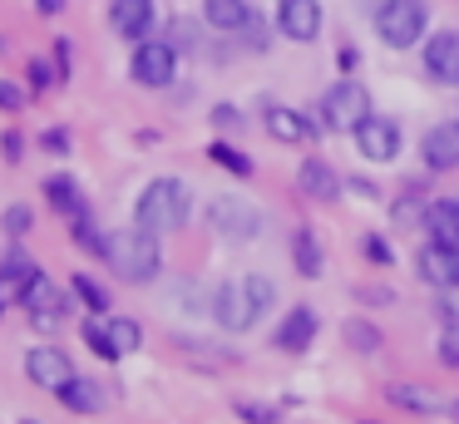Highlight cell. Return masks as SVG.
<instances>
[{"label": "cell", "instance_id": "8992f818", "mask_svg": "<svg viewBox=\"0 0 459 424\" xmlns=\"http://www.w3.org/2000/svg\"><path fill=\"white\" fill-rule=\"evenodd\" d=\"M25 311H30L35 331H60L65 316H70V296H65V286H55L45 272L30 276V286H25Z\"/></svg>", "mask_w": 459, "mask_h": 424}, {"label": "cell", "instance_id": "d6a6232c", "mask_svg": "<svg viewBox=\"0 0 459 424\" xmlns=\"http://www.w3.org/2000/svg\"><path fill=\"white\" fill-rule=\"evenodd\" d=\"M439 360L455 365V370H459V325H449V331L439 335Z\"/></svg>", "mask_w": 459, "mask_h": 424}, {"label": "cell", "instance_id": "ee69618b", "mask_svg": "<svg viewBox=\"0 0 459 424\" xmlns=\"http://www.w3.org/2000/svg\"><path fill=\"white\" fill-rule=\"evenodd\" d=\"M25 424H40V420H25Z\"/></svg>", "mask_w": 459, "mask_h": 424}, {"label": "cell", "instance_id": "9c48e42d", "mask_svg": "<svg viewBox=\"0 0 459 424\" xmlns=\"http://www.w3.org/2000/svg\"><path fill=\"white\" fill-rule=\"evenodd\" d=\"M25 375H30L40 390L60 394L65 385L74 380V365H70V355H65L60 345H35V350H25Z\"/></svg>", "mask_w": 459, "mask_h": 424}, {"label": "cell", "instance_id": "6da1fadb", "mask_svg": "<svg viewBox=\"0 0 459 424\" xmlns=\"http://www.w3.org/2000/svg\"><path fill=\"white\" fill-rule=\"evenodd\" d=\"M277 301V286L267 276H238V281H222L212 296V316H218L222 331H252L257 316L272 311Z\"/></svg>", "mask_w": 459, "mask_h": 424}, {"label": "cell", "instance_id": "74e56055", "mask_svg": "<svg viewBox=\"0 0 459 424\" xmlns=\"http://www.w3.org/2000/svg\"><path fill=\"white\" fill-rule=\"evenodd\" d=\"M360 301H366V306H390V301H395V291H385V286H360Z\"/></svg>", "mask_w": 459, "mask_h": 424}, {"label": "cell", "instance_id": "f546056e", "mask_svg": "<svg viewBox=\"0 0 459 424\" xmlns=\"http://www.w3.org/2000/svg\"><path fill=\"white\" fill-rule=\"evenodd\" d=\"M30 227H35V217H30V207H25V203H15V207H5V232H11V237H15V242H21V237H25V232H30Z\"/></svg>", "mask_w": 459, "mask_h": 424}, {"label": "cell", "instance_id": "cb8c5ba5", "mask_svg": "<svg viewBox=\"0 0 459 424\" xmlns=\"http://www.w3.org/2000/svg\"><path fill=\"white\" fill-rule=\"evenodd\" d=\"M203 15H208L212 30H228V35H238V30L252 20V10L242 5V0H203Z\"/></svg>", "mask_w": 459, "mask_h": 424}, {"label": "cell", "instance_id": "4dcf8cb0", "mask_svg": "<svg viewBox=\"0 0 459 424\" xmlns=\"http://www.w3.org/2000/svg\"><path fill=\"white\" fill-rule=\"evenodd\" d=\"M84 341H90V350L100 355V360H114V350H109V331H104V321H90V325H84Z\"/></svg>", "mask_w": 459, "mask_h": 424}, {"label": "cell", "instance_id": "f1b7e54d", "mask_svg": "<svg viewBox=\"0 0 459 424\" xmlns=\"http://www.w3.org/2000/svg\"><path fill=\"white\" fill-rule=\"evenodd\" d=\"M360 252H366V262H376V266H390V262H395L390 242H385V237H376V232H366V237H360Z\"/></svg>", "mask_w": 459, "mask_h": 424}, {"label": "cell", "instance_id": "7a4b0ae2", "mask_svg": "<svg viewBox=\"0 0 459 424\" xmlns=\"http://www.w3.org/2000/svg\"><path fill=\"white\" fill-rule=\"evenodd\" d=\"M104 262L119 281H153L163 266L159 237L143 232V227H119V232H104Z\"/></svg>", "mask_w": 459, "mask_h": 424}, {"label": "cell", "instance_id": "d590c367", "mask_svg": "<svg viewBox=\"0 0 459 424\" xmlns=\"http://www.w3.org/2000/svg\"><path fill=\"white\" fill-rule=\"evenodd\" d=\"M212 124H218V128H242V114L232 104H218V108H212Z\"/></svg>", "mask_w": 459, "mask_h": 424}, {"label": "cell", "instance_id": "30bf717a", "mask_svg": "<svg viewBox=\"0 0 459 424\" xmlns=\"http://www.w3.org/2000/svg\"><path fill=\"white\" fill-rule=\"evenodd\" d=\"M415 272H420V281L439 286V291L459 286V247L435 242V237H429V247H420V252H415Z\"/></svg>", "mask_w": 459, "mask_h": 424}, {"label": "cell", "instance_id": "ac0fdd59", "mask_svg": "<svg viewBox=\"0 0 459 424\" xmlns=\"http://www.w3.org/2000/svg\"><path fill=\"white\" fill-rule=\"evenodd\" d=\"M316 311L311 306H297V311H287V321L277 325V350H291V355H301L311 341H316Z\"/></svg>", "mask_w": 459, "mask_h": 424}, {"label": "cell", "instance_id": "b9f144b4", "mask_svg": "<svg viewBox=\"0 0 459 424\" xmlns=\"http://www.w3.org/2000/svg\"><path fill=\"white\" fill-rule=\"evenodd\" d=\"M35 10H40V15H60L65 0H35Z\"/></svg>", "mask_w": 459, "mask_h": 424}, {"label": "cell", "instance_id": "4fadbf2b", "mask_svg": "<svg viewBox=\"0 0 459 424\" xmlns=\"http://www.w3.org/2000/svg\"><path fill=\"white\" fill-rule=\"evenodd\" d=\"M420 55H425L429 79H439V84H459V30H439V35H429Z\"/></svg>", "mask_w": 459, "mask_h": 424}, {"label": "cell", "instance_id": "ba28073f", "mask_svg": "<svg viewBox=\"0 0 459 424\" xmlns=\"http://www.w3.org/2000/svg\"><path fill=\"white\" fill-rule=\"evenodd\" d=\"M208 222L218 227L222 237H232V242H252V237L262 232V212L247 197H218V203L208 207Z\"/></svg>", "mask_w": 459, "mask_h": 424}, {"label": "cell", "instance_id": "d6986e66", "mask_svg": "<svg viewBox=\"0 0 459 424\" xmlns=\"http://www.w3.org/2000/svg\"><path fill=\"white\" fill-rule=\"evenodd\" d=\"M425 232L435 237V242L459 247V197H439V203L425 207Z\"/></svg>", "mask_w": 459, "mask_h": 424}, {"label": "cell", "instance_id": "f35d334b", "mask_svg": "<svg viewBox=\"0 0 459 424\" xmlns=\"http://www.w3.org/2000/svg\"><path fill=\"white\" fill-rule=\"evenodd\" d=\"M45 148H50V153H65V148H70V134H65V128H45V138H40Z\"/></svg>", "mask_w": 459, "mask_h": 424}, {"label": "cell", "instance_id": "7c38bea8", "mask_svg": "<svg viewBox=\"0 0 459 424\" xmlns=\"http://www.w3.org/2000/svg\"><path fill=\"white\" fill-rule=\"evenodd\" d=\"M277 30L297 45L321 35V0H277Z\"/></svg>", "mask_w": 459, "mask_h": 424}, {"label": "cell", "instance_id": "8d00e7d4", "mask_svg": "<svg viewBox=\"0 0 459 424\" xmlns=\"http://www.w3.org/2000/svg\"><path fill=\"white\" fill-rule=\"evenodd\" d=\"M50 49H55V69H60V79H70V49L74 45H70V39H55Z\"/></svg>", "mask_w": 459, "mask_h": 424}, {"label": "cell", "instance_id": "1f68e13d", "mask_svg": "<svg viewBox=\"0 0 459 424\" xmlns=\"http://www.w3.org/2000/svg\"><path fill=\"white\" fill-rule=\"evenodd\" d=\"M346 341L356 345V350H376V345H380V331H370L366 321H351V325H346Z\"/></svg>", "mask_w": 459, "mask_h": 424}, {"label": "cell", "instance_id": "277c9868", "mask_svg": "<svg viewBox=\"0 0 459 424\" xmlns=\"http://www.w3.org/2000/svg\"><path fill=\"white\" fill-rule=\"evenodd\" d=\"M425 25H429V5H425V0H385V5L376 10V35L385 39L390 49L420 45Z\"/></svg>", "mask_w": 459, "mask_h": 424}, {"label": "cell", "instance_id": "f6af8a7d", "mask_svg": "<svg viewBox=\"0 0 459 424\" xmlns=\"http://www.w3.org/2000/svg\"><path fill=\"white\" fill-rule=\"evenodd\" d=\"M455 420H459V404H455Z\"/></svg>", "mask_w": 459, "mask_h": 424}, {"label": "cell", "instance_id": "8fae6325", "mask_svg": "<svg viewBox=\"0 0 459 424\" xmlns=\"http://www.w3.org/2000/svg\"><path fill=\"white\" fill-rule=\"evenodd\" d=\"M351 138H356V148H360L366 163H390V158L400 153V128L390 124V118H376V114H370Z\"/></svg>", "mask_w": 459, "mask_h": 424}, {"label": "cell", "instance_id": "83f0119b", "mask_svg": "<svg viewBox=\"0 0 459 424\" xmlns=\"http://www.w3.org/2000/svg\"><path fill=\"white\" fill-rule=\"evenodd\" d=\"M74 242L84 247V252H94V256H104V232H94V222H90V212L84 217H74Z\"/></svg>", "mask_w": 459, "mask_h": 424}, {"label": "cell", "instance_id": "ab89813d", "mask_svg": "<svg viewBox=\"0 0 459 424\" xmlns=\"http://www.w3.org/2000/svg\"><path fill=\"white\" fill-rule=\"evenodd\" d=\"M242 420H252V424H272V420H277V410H267V404H262V410H257V404H242Z\"/></svg>", "mask_w": 459, "mask_h": 424}, {"label": "cell", "instance_id": "603a6c76", "mask_svg": "<svg viewBox=\"0 0 459 424\" xmlns=\"http://www.w3.org/2000/svg\"><path fill=\"white\" fill-rule=\"evenodd\" d=\"M60 400H65V410H74V414H100L104 410V390L94 380H84V375H74V380L65 385Z\"/></svg>", "mask_w": 459, "mask_h": 424}, {"label": "cell", "instance_id": "7402d4cb", "mask_svg": "<svg viewBox=\"0 0 459 424\" xmlns=\"http://www.w3.org/2000/svg\"><path fill=\"white\" fill-rule=\"evenodd\" d=\"M104 331H109L114 360H124V355H134L143 345V325L134 321V316H109V321H104Z\"/></svg>", "mask_w": 459, "mask_h": 424}, {"label": "cell", "instance_id": "ffe728a7", "mask_svg": "<svg viewBox=\"0 0 459 424\" xmlns=\"http://www.w3.org/2000/svg\"><path fill=\"white\" fill-rule=\"evenodd\" d=\"M385 400L390 404H400V410H415V414H435V410H445V400H439L429 385H410V380H395L385 390Z\"/></svg>", "mask_w": 459, "mask_h": 424}, {"label": "cell", "instance_id": "7bdbcfd3", "mask_svg": "<svg viewBox=\"0 0 459 424\" xmlns=\"http://www.w3.org/2000/svg\"><path fill=\"white\" fill-rule=\"evenodd\" d=\"M30 74H35V89H50V69L45 65H30Z\"/></svg>", "mask_w": 459, "mask_h": 424}, {"label": "cell", "instance_id": "9a60e30c", "mask_svg": "<svg viewBox=\"0 0 459 424\" xmlns=\"http://www.w3.org/2000/svg\"><path fill=\"white\" fill-rule=\"evenodd\" d=\"M153 20H159L153 0H114L109 5V30L124 39H143L153 30Z\"/></svg>", "mask_w": 459, "mask_h": 424}, {"label": "cell", "instance_id": "52a82bcc", "mask_svg": "<svg viewBox=\"0 0 459 424\" xmlns=\"http://www.w3.org/2000/svg\"><path fill=\"white\" fill-rule=\"evenodd\" d=\"M173 69H178L173 45H163V39H139V49H134V59H129L134 84H143V89H169V84H173Z\"/></svg>", "mask_w": 459, "mask_h": 424}, {"label": "cell", "instance_id": "5bb4252c", "mask_svg": "<svg viewBox=\"0 0 459 424\" xmlns=\"http://www.w3.org/2000/svg\"><path fill=\"white\" fill-rule=\"evenodd\" d=\"M420 158H425L429 173H449L459 168V124H435L420 138Z\"/></svg>", "mask_w": 459, "mask_h": 424}, {"label": "cell", "instance_id": "d4e9b609", "mask_svg": "<svg viewBox=\"0 0 459 424\" xmlns=\"http://www.w3.org/2000/svg\"><path fill=\"white\" fill-rule=\"evenodd\" d=\"M45 197L55 203V212H65V217H84V193H80V183H74V177L55 173L50 183H45Z\"/></svg>", "mask_w": 459, "mask_h": 424}, {"label": "cell", "instance_id": "4316f807", "mask_svg": "<svg viewBox=\"0 0 459 424\" xmlns=\"http://www.w3.org/2000/svg\"><path fill=\"white\" fill-rule=\"evenodd\" d=\"M74 296H80L84 306H90V311H109V291H104L100 281H94V276H74Z\"/></svg>", "mask_w": 459, "mask_h": 424}, {"label": "cell", "instance_id": "44dd1931", "mask_svg": "<svg viewBox=\"0 0 459 424\" xmlns=\"http://www.w3.org/2000/svg\"><path fill=\"white\" fill-rule=\"evenodd\" d=\"M291 262H297L301 276H321V272H326V252H321V237L311 232V227H301V232L291 237Z\"/></svg>", "mask_w": 459, "mask_h": 424}, {"label": "cell", "instance_id": "60d3db41", "mask_svg": "<svg viewBox=\"0 0 459 424\" xmlns=\"http://www.w3.org/2000/svg\"><path fill=\"white\" fill-rule=\"evenodd\" d=\"M336 69H356V49H351V45L336 49Z\"/></svg>", "mask_w": 459, "mask_h": 424}, {"label": "cell", "instance_id": "5b68a950", "mask_svg": "<svg viewBox=\"0 0 459 424\" xmlns=\"http://www.w3.org/2000/svg\"><path fill=\"white\" fill-rule=\"evenodd\" d=\"M370 118V94L356 84V79H336V84L321 94V124L331 134H356Z\"/></svg>", "mask_w": 459, "mask_h": 424}, {"label": "cell", "instance_id": "484cf974", "mask_svg": "<svg viewBox=\"0 0 459 424\" xmlns=\"http://www.w3.org/2000/svg\"><path fill=\"white\" fill-rule=\"evenodd\" d=\"M208 158H212L218 168H228V173H238V177H252V158L242 153V148L222 143V138H218V143H208Z\"/></svg>", "mask_w": 459, "mask_h": 424}, {"label": "cell", "instance_id": "e575fe53", "mask_svg": "<svg viewBox=\"0 0 459 424\" xmlns=\"http://www.w3.org/2000/svg\"><path fill=\"white\" fill-rule=\"evenodd\" d=\"M0 153H5V163H21L25 143H21V134H15V128H11V134H5V138H0Z\"/></svg>", "mask_w": 459, "mask_h": 424}, {"label": "cell", "instance_id": "e0dca14e", "mask_svg": "<svg viewBox=\"0 0 459 424\" xmlns=\"http://www.w3.org/2000/svg\"><path fill=\"white\" fill-rule=\"evenodd\" d=\"M297 187H301L307 197H316V203H331V197H341V177H336V168H331L326 158H301Z\"/></svg>", "mask_w": 459, "mask_h": 424}, {"label": "cell", "instance_id": "836d02e7", "mask_svg": "<svg viewBox=\"0 0 459 424\" xmlns=\"http://www.w3.org/2000/svg\"><path fill=\"white\" fill-rule=\"evenodd\" d=\"M0 108H5V114L25 108V89H21V84H11V79H0Z\"/></svg>", "mask_w": 459, "mask_h": 424}, {"label": "cell", "instance_id": "2e32d148", "mask_svg": "<svg viewBox=\"0 0 459 424\" xmlns=\"http://www.w3.org/2000/svg\"><path fill=\"white\" fill-rule=\"evenodd\" d=\"M262 124H267V134L277 138V143H301V138L321 134V128H311L307 114H297V108H287V104H267L262 108Z\"/></svg>", "mask_w": 459, "mask_h": 424}, {"label": "cell", "instance_id": "3957f363", "mask_svg": "<svg viewBox=\"0 0 459 424\" xmlns=\"http://www.w3.org/2000/svg\"><path fill=\"white\" fill-rule=\"evenodd\" d=\"M183 222H188V183H178V177H153L139 193V203H134V227L159 237V232H178Z\"/></svg>", "mask_w": 459, "mask_h": 424}]
</instances>
